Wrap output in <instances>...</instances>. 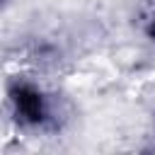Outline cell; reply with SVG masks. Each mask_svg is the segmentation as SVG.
<instances>
[{"mask_svg":"<svg viewBox=\"0 0 155 155\" xmlns=\"http://www.w3.org/2000/svg\"><path fill=\"white\" fill-rule=\"evenodd\" d=\"M7 104L15 124L24 131H46L56 124L53 97L29 78H12L7 82Z\"/></svg>","mask_w":155,"mask_h":155,"instance_id":"1","label":"cell"},{"mask_svg":"<svg viewBox=\"0 0 155 155\" xmlns=\"http://www.w3.org/2000/svg\"><path fill=\"white\" fill-rule=\"evenodd\" d=\"M145 34H148L150 41H155V15L150 17V22H148V27H145Z\"/></svg>","mask_w":155,"mask_h":155,"instance_id":"2","label":"cell"},{"mask_svg":"<svg viewBox=\"0 0 155 155\" xmlns=\"http://www.w3.org/2000/svg\"><path fill=\"white\" fill-rule=\"evenodd\" d=\"M2 2H7V0H0V5H2Z\"/></svg>","mask_w":155,"mask_h":155,"instance_id":"3","label":"cell"}]
</instances>
